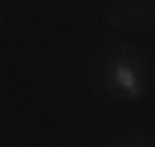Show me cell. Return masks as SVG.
Wrapping results in <instances>:
<instances>
[{
    "instance_id": "obj_1",
    "label": "cell",
    "mask_w": 155,
    "mask_h": 147,
    "mask_svg": "<svg viewBox=\"0 0 155 147\" xmlns=\"http://www.w3.org/2000/svg\"><path fill=\"white\" fill-rule=\"evenodd\" d=\"M102 82L114 86L118 94H127V98H139L143 94V78H139V62H131V57L114 53L102 62Z\"/></svg>"
},
{
    "instance_id": "obj_2",
    "label": "cell",
    "mask_w": 155,
    "mask_h": 147,
    "mask_svg": "<svg viewBox=\"0 0 155 147\" xmlns=\"http://www.w3.org/2000/svg\"><path fill=\"white\" fill-rule=\"evenodd\" d=\"M139 16H147L143 4H123V8L114 12V21H118V25H131V21H139Z\"/></svg>"
}]
</instances>
